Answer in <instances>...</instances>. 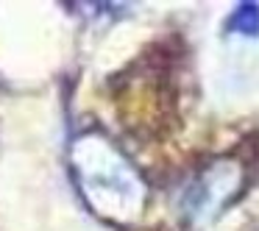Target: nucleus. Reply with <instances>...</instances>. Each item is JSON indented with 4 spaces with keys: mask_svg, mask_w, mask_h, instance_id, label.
<instances>
[{
    "mask_svg": "<svg viewBox=\"0 0 259 231\" xmlns=\"http://www.w3.org/2000/svg\"><path fill=\"white\" fill-rule=\"evenodd\" d=\"M229 28L240 31V34H245V36H256L259 34V6L256 3H242L234 12V17H231Z\"/></svg>",
    "mask_w": 259,
    "mask_h": 231,
    "instance_id": "f257e3e1",
    "label": "nucleus"
}]
</instances>
